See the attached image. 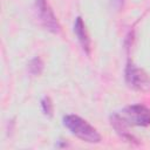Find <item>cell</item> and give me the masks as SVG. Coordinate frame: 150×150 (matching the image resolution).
Listing matches in <instances>:
<instances>
[{
  "instance_id": "6da1fadb",
  "label": "cell",
  "mask_w": 150,
  "mask_h": 150,
  "mask_svg": "<svg viewBox=\"0 0 150 150\" xmlns=\"http://www.w3.org/2000/svg\"><path fill=\"white\" fill-rule=\"evenodd\" d=\"M63 124L73 135L84 142L98 143L101 141V135L98 131L77 115H66L63 117Z\"/></svg>"
},
{
  "instance_id": "7a4b0ae2",
  "label": "cell",
  "mask_w": 150,
  "mask_h": 150,
  "mask_svg": "<svg viewBox=\"0 0 150 150\" xmlns=\"http://www.w3.org/2000/svg\"><path fill=\"white\" fill-rule=\"evenodd\" d=\"M118 116L127 125L148 127L150 124V109L143 104L129 105L124 108Z\"/></svg>"
},
{
  "instance_id": "3957f363",
  "label": "cell",
  "mask_w": 150,
  "mask_h": 150,
  "mask_svg": "<svg viewBox=\"0 0 150 150\" xmlns=\"http://www.w3.org/2000/svg\"><path fill=\"white\" fill-rule=\"evenodd\" d=\"M125 81L134 89L137 90L150 89V76L143 69L136 67L134 63L130 62L125 68Z\"/></svg>"
},
{
  "instance_id": "277c9868",
  "label": "cell",
  "mask_w": 150,
  "mask_h": 150,
  "mask_svg": "<svg viewBox=\"0 0 150 150\" xmlns=\"http://www.w3.org/2000/svg\"><path fill=\"white\" fill-rule=\"evenodd\" d=\"M35 7H36L38 16L41 23L43 25V27L54 34H59L61 30L60 23L56 16L54 15L52 8L49 7L47 0H35Z\"/></svg>"
},
{
  "instance_id": "5b68a950",
  "label": "cell",
  "mask_w": 150,
  "mask_h": 150,
  "mask_svg": "<svg viewBox=\"0 0 150 150\" xmlns=\"http://www.w3.org/2000/svg\"><path fill=\"white\" fill-rule=\"evenodd\" d=\"M74 33L79 40V42L81 43L82 48L84 49V52L87 54L90 53V40L88 38V33L86 30V25L82 20L81 16H77L74 23Z\"/></svg>"
},
{
  "instance_id": "8992f818",
  "label": "cell",
  "mask_w": 150,
  "mask_h": 150,
  "mask_svg": "<svg viewBox=\"0 0 150 150\" xmlns=\"http://www.w3.org/2000/svg\"><path fill=\"white\" fill-rule=\"evenodd\" d=\"M42 70H43V62H42V60L39 56H35L34 59H32L29 61V63H28V71L32 75H34V76L40 75L42 73Z\"/></svg>"
},
{
  "instance_id": "52a82bcc",
  "label": "cell",
  "mask_w": 150,
  "mask_h": 150,
  "mask_svg": "<svg viewBox=\"0 0 150 150\" xmlns=\"http://www.w3.org/2000/svg\"><path fill=\"white\" fill-rule=\"evenodd\" d=\"M41 108H42V111L45 115H47V116L53 115V103L48 96H45L41 100Z\"/></svg>"
}]
</instances>
